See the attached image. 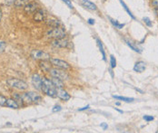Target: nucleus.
I'll return each instance as SVG.
<instances>
[{
  "mask_svg": "<svg viewBox=\"0 0 158 133\" xmlns=\"http://www.w3.org/2000/svg\"><path fill=\"white\" fill-rule=\"evenodd\" d=\"M56 95L59 99H61L62 101H67L71 99L70 94L66 91H65L64 89H56Z\"/></svg>",
  "mask_w": 158,
  "mask_h": 133,
  "instance_id": "obj_12",
  "label": "nucleus"
},
{
  "mask_svg": "<svg viewBox=\"0 0 158 133\" xmlns=\"http://www.w3.org/2000/svg\"><path fill=\"white\" fill-rule=\"evenodd\" d=\"M87 23L89 24V25H91V26H94L95 25V19H92V18H89L88 20H87Z\"/></svg>",
  "mask_w": 158,
  "mask_h": 133,
  "instance_id": "obj_33",
  "label": "nucleus"
},
{
  "mask_svg": "<svg viewBox=\"0 0 158 133\" xmlns=\"http://www.w3.org/2000/svg\"><path fill=\"white\" fill-rule=\"evenodd\" d=\"M31 57L35 60H49L51 58L50 54L47 52H44L41 50H32L30 54Z\"/></svg>",
  "mask_w": 158,
  "mask_h": 133,
  "instance_id": "obj_5",
  "label": "nucleus"
},
{
  "mask_svg": "<svg viewBox=\"0 0 158 133\" xmlns=\"http://www.w3.org/2000/svg\"><path fill=\"white\" fill-rule=\"evenodd\" d=\"M151 4H152L153 7H158V0H153Z\"/></svg>",
  "mask_w": 158,
  "mask_h": 133,
  "instance_id": "obj_34",
  "label": "nucleus"
},
{
  "mask_svg": "<svg viewBox=\"0 0 158 133\" xmlns=\"http://www.w3.org/2000/svg\"><path fill=\"white\" fill-rule=\"evenodd\" d=\"M125 42L126 43V44L127 46L133 50V51H134V52H136V53H141V50L137 47V46H135L134 44L131 42V41H129V40H126V39H125Z\"/></svg>",
  "mask_w": 158,
  "mask_h": 133,
  "instance_id": "obj_22",
  "label": "nucleus"
},
{
  "mask_svg": "<svg viewBox=\"0 0 158 133\" xmlns=\"http://www.w3.org/2000/svg\"><path fill=\"white\" fill-rule=\"evenodd\" d=\"M90 108V106L89 105H86V106H85V107H83V108H81V109H78V110L79 112H83V110H85V109H89Z\"/></svg>",
  "mask_w": 158,
  "mask_h": 133,
  "instance_id": "obj_36",
  "label": "nucleus"
},
{
  "mask_svg": "<svg viewBox=\"0 0 158 133\" xmlns=\"http://www.w3.org/2000/svg\"><path fill=\"white\" fill-rule=\"evenodd\" d=\"M46 19V15H45V12L42 9H37L33 15V20L36 23H41V22L45 21Z\"/></svg>",
  "mask_w": 158,
  "mask_h": 133,
  "instance_id": "obj_10",
  "label": "nucleus"
},
{
  "mask_svg": "<svg viewBox=\"0 0 158 133\" xmlns=\"http://www.w3.org/2000/svg\"><path fill=\"white\" fill-rule=\"evenodd\" d=\"M49 74L52 76V77H56V78H58L62 81H67L69 80L70 76L69 74L67 73V72H65V70L64 69H60V68H52L50 71H49Z\"/></svg>",
  "mask_w": 158,
  "mask_h": 133,
  "instance_id": "obj_2",
  "label": "nucleus"
},
{
  "mask_svg": "<svg viewBox=\"0 0 158 133\" xmlns=\"http://www.w3.org/2000/svg\"><path fill=\"white\" fill-rule=\"evenodd\" d=\"M31 82L33 87L37 91H41L42 87V77L38 73H34L31 78Z\"/></svg>",
  "mask_w": 158,
  "mask_h": 133,
  "instance_id": "obj_8",
  "label": "nucleus"
},
{
  "mask_svg": "<svg viewBox=\"0 0 158 133\" xmlns=\"http://www.w3.org/2000/svg\"><path fill=\"white\" fill-rule=\"evenodd\" d=\"M51 82H52V83L54 84V86H55L56 89H63V88L65 87L64 81H62V80H60V79H58V78L52 77Z\"/></svg>",
  "mask_w": 158,
  "mask_h": 133,
  "instance_id": "obj_17",
  "label": "nucleus"
},
{
  "mask_svg": "<svg viewBox=\"0 0 158 133\" xmlns=\"http://www.w3.org/2000/svg\"><path fill=\"white\" fill-rule=\"evenodd\" d=\"M119 2L121 3L122 7H124V9H125V10L126 11V13H127V14H128V15H130V17H131L132 19H135V16L134 15V14H133V13L131 12V10H130V9L128 8V7L126 6V4H125V3L124 1H123V0H119Z\"/></svg>",
  "mask_w": 158,
  "mask_h": 133,
  "instance_id": "obj_21",
  "label": "nucleus"
},
{
  "mask_svg": "<svg viewBox=\"0 0 158 133\" xmlns=\"http://www.w3.org/2000/svg\"><path fill=\"white\" fill-rule=\"evenodd\" d=\"M61 109H62V107H61L60 105H56V106H54V108L52 109V112H60Z\"/></svg>",
  "mask_w": 158,
  "mask_h": 133,
  "instance_id": "obj_29",
  "label": "nucleus"
},
{
  "mask_svg": "<svg viewBox=\"0 0 158 133\" xmlns=\"http://www.w3.org/2000/svg\"><path fill=\"white\" fill-rule=\"evenodd\" d=\"M68 40L65 38H59V39H54L51 42V46L56 48H66L68 46Z\"/></svg>",
  "mask_w": 158,
  "mask_h": 133,
  "instance_id": "obj_7",
  "label": "nucleus"
},
{
  "mask_svg": "<svg viewBox=\"0 0 158 133\" xmlns=\"http://www.w3.org/2000/svg\"><path fill=\"white\" fill-rule=\"evenodd\" d=\"M104 1H105V0H104Z\"/></svg>",
  "mask_w": 158,
  "mask_h": 133,
  "instance_id": "obj_39",
  "label": "nucleus"
},
{
  "mask_svg": "<svg viewBox=\"0 0 158 133\" xmlns=\"http://www.w3.org/2000/svg\"><path fill=\"white\" fill-rule=\"evenodd\" d=\"M27 94H28V96H29V98L32 101V104H37V103L41 102L42 97L38 93H34V92H28Z\"/></svg>",
  "mask_w": 158,
  "mask_h": 133,
  "instance_id": "obj_14",
  "label": "nucleus"
},
{
  "mask_svg": "<svg viewBox=\"0 0 158 133\" xmlns=\"http://www.w3.org/2000/svg\"><path fill=\"white\" fill-rule=\"evenodd\" d=\"M39 67L43 72L49 73V71L52 69V63L48 60H41L39 62Z\"/></svg>",
  "mask_w": 158,
  "mask_h": 133,
  "instance_id": "obj_11",
  "label": "nucleus"
},
{
  "mask_svg": "<svg viewBox=\"0 0 158 133\" xmlns=\"http://www.w3.org/2000/svg\"><path fill=\"white\" fill-rule=\"evenodd\" d=\"M28 1H29V0H15L14 5L16 7H24L28 3Z\"/></svg>",
  "mask_w": 158,
  "mask_h": 133,
  "instance_id": "obj_23",
  "label": "nucleus"
},
{
  "mask_svg": "<svg viewBox=\"0 0 158 133\" xmlns=\"http://www.w3.org/2000/svg\"><path fill=\"white\" fill-rule=\"evenodd\" d=\"M15 2V0H4V4L7 6H11Z\"/></svg>",
  "mask_w": 158,
  "mask_h": 133,
  "instance_id": "obj_32",
  "label": "nucleus"
},
{
  "mask_svg": "<svg viewBox=\"0 0 158 133\" xmlns=\"http://www.w3.org/2000/svg\"><path fill=\"white\" fill-rule=\"evenodd\" d=\"M143 21H144V23L147 26H149V27H151L152 26V21L148 18V17H144L143 18Z\"/></svg>",
  "mask_w": 158,
  "mask_h": 133,
  "instance_id": "obj_27",
  "label": "nucleus"
},
{
  "mask_svg": "<svg viewBox=\"0 0 158 133\" xmlns=\"http://www.w3.org/2000/svg\"><path fill=\"white\" fill-rule=\"evenodd\" d=\"M49 61L51 62L52 65L56 68H60V69H64V70L70 69V64L64 60H61L58 58H50Z\"/></svg>",
  "mask_w": 158,
  "mask_h": 133,
  "instance_id": "obj_4",
  "label": "nucleus"
},
{
  "mask_svg": "<svg viewBox=\"0 0 158 133\" xmlns=\"http://www.w3.org/2000/svg\"><path fill=\"white\" fill-rule=\"evenodd\" d=\"M7 47V43L5 42L0 41V52H3Z\"/></svg>",
  "mask_w": 158,
  "mask_h": 133,
  "instance_id": "obj_28",
  "label": "nucleus"
},
{
  "mask_svg": "<svg viewBox=\"0 0 158 133\" xmlns=\"http://www.w3.org/2000/svg\"><path fill=\"white\" fill-rule=\"evenodd\" d=\"M96 42H97V44H98L99 50H100V52H101V54H102L103 60H104V61H105V60H106V58H105V50H104L103 43H102V42H101V40H100V39H96Z\"/></svg>",
  "mask_w": 158,
  "mask_h": 133,
  "instance_id": "obj_24",
  "label": "nucleus"
},
{
  "mask_svg": "<svg viewBox=\"0 0 158 133\" xmlns=\"http://www.w3.org/2000/svg\"><path fill=\"white\" fill-rule=\"evenodd\" d=\"M82 5H83L85 8H87V9H89V10H91V11H96V10H97L96 5L94 4V3L91 2V1H89V0H83V1H82Z\"/></svg>",
  "mask_w": 158,
  "mask_h": 133,
  "instance_id": "obj_15",
  "label": "nucleus"
},
{
  "mask_svg": "<svg viewBox=\"0 0 158 133\" xmlns=\"http://www.w3.org/2000/svg\"><path fill=\"white\" fill-rule=\"evenodd\" d=\"M108 19L110 20L111 24L114 26L116 28H117V29H122V28L125 26V24H120L119 22H117V20H115V19H113V18H111V17H108Z\"/></svg>",
  "mask_w": 158,
  "mask_h": 133,
  "instance_id": "obj_20",
  "label": "nucleus"
},
{
  "mask_svg": "<svg viewBox=\"0 0 158 133\" xmlns=\"http://www.w3.org/2000/svg\"><path fill=\"white\" fill-rule=\"evenodd\" d=\"M46 25L50 28H55V27H59L61 26V23L56 19H47L46 21Z\"/></svg>",
  "mask_w": 158,
  "mask_h": 133,
  "instance_id": "obj_16",
  "label": "nucleus"
},
{
  "mask_svg": "<svg viewBox=\"0 0 158 133\" xmlns=\"http://www.w3.org/2000/svg\"><path fill=\"white\" fill-rule=\"evenodd\" d=\"M47 36L52 39H59V38H65V31L59 27L51 28L47 32Z\"/></svg>",
  "mask_w": 158,
  "mask_h": 133,
  "instance_id": "obj_3",
  "label": "nucleus"
},
{
  "mask_svg": "<svg viewBox=\"0 0 158 133\" xmlns=\"http://www.w3.org/2000/svg\"><path fill=\"white\" fill-rule=\"evenodd\" d=\"M6 106L7 108H11V109H18L19 108V104L17 103V101L14 99V98H11V99H7V103H6Z\"/></svg>",
  "mask_w": 158,
  "mask_h": 133,
  "instance_id": "obj_18",
  "label": "nucleus"
},
{
  "mask_svg": "<svg viewBox=\"0 0 158 133\" xmlns=\"http://www.w3.org/2000/svg\"><path fill=\"white\" fill-rule=\"evenodd\" d=\"M7 84L11 88L16 89V90H19V91H26L28 89V84L26 82L18 79H14V78L7 79Z\"/></svg>",
  "mask_w": 158,
  "mask_h": 133,
  "instance_id": "obj_1",
  "label": "nucleus"
},
{
  "mask_svg": "<svg viewBox=\"0 0 158 133\" xmlns=\"http://www.w3.org/2000/svg\"><path fill=\"white\" fill-rule=\"evenodd\" d=\"M110 64H111V67L112 68H116V57L111 54L110 55Z\"/></svg>",
  "mask_w": 158,
  "mask_h": 133,
  "instance_id": "obj_25",
  "label": "nucleus"
},
{
  "mask_svg": "<svg viewBox=\"0 0 158 133\" xmlns=\"http://www.w3.org/2000/svg\"><path fill=\"white\" fill-rule=\"evenodd\" d=\"M62 1H63L67 7H68L69 8H73V5H72V3H71L70 0H62Z\"/></svg>",
  "mask_w": 158,
  "mask_h": 133,
  "instance_id": "obj_31",
  "label": "nucleus"
},
{
  "mask_svg": "<svg viewBox=\"0 0 158 133\" xmlns=\"http://www.w3.org/2000/svg\"><path fill=\"white\" fill-rule=\"evenodd\" d=\"M143 119H144L145 121H147V122L154 121V117H153V116H149V115H145V116L143 117Z\"/></svg>",
  "mask_w": 158,
  "mask_h": 133,
  "instance_id": "obj_30",
  "label": "nucleus"
},
{
  "mask_svg": "<svg viewBox=\"0 0 158 133\" xmlns=\"http://www.w3.org/2000/svg\"><path fill=\"white\" fill-rule=\"evenodd\" d=\"M146 68V65H145V62H143V61H139V62H136L134 66V71L135 73H143Z\"/></svg>",
  "mask_w": 158,
  "mask_h": 133,
  "instance_id": "obj_13",
  "label": "nucleus"
},
{
  "mask_svg": "<svg viewBox=\"0 0 158 133\" xmlns=\"http://www.w3.org/2000/svg\"><path fill=\"white\" fill-rule=\"evenodd\" d=\"M37 9H39V7H38V4L36 2H28L24 7V12L27 14H34Z\"/></svg>",
  "mask_w": 158,
  "mask_h": 133,
  "instance_id": "obj_9",
  "label": "nucleus"
},
{
  "mask_svg": "<svg viewBox=\"0 0 158 133\" xmlns=\"http://www.w3.org/2000/svg\"><path fill=\"white\" fill-rule=\"evenodd\" d=\"M100 126H101V128H102L103 129H105V130L107 129V128H108V125H107L106 123H101Z\"/></svg>",
  "mask_w": 158,
  "mask_h": 133,
  "instance_id": "obj_35",
  "label": "nucleus"
},
{
  "mask_svg": "<svg viewBox=\"0 0 158 133\" xmlns=\"http://www.w3.org/2000/svg\"><path fill=\"white\" fill-rule=\"evenodd\" d=\"M7 98L2 95V94H0V106H6V103H7Z\"/></svg>",
  "mask_w": 158,
  "mask_h": 133,
  "instance_id": "obj_26",
  "label": "nucleus"
},
{
  "mask_svg": "<svg viewBox=\"0 0 158 133\" xmlns=\"http://www.w3.org/2000/svg\"><path fill=\"white\" fill-rule=\"evenodd\" d=\"M41 91L49 97H52V98H56L57 97L56 95V88L52 85V86H47V85H43L42 84V87H41Z\"/></svg>",
  "mask_w": 158,
  "mask_h": 133,
  "instance_id": "obj_6",
  "label": "nucleus"
},
{
  "mask_svg": "<svg viewBox=\"0 0 158 133\" xmlns=\"http://www.w3.org/2000/svg\"><path fill=\"white\" fill-rule=\"evenodd\" d=\"M2 16H3L2 10H1V8H0V22H1V20H2Z\"/></svg>",
  "mask_w": 158,
  "mask_h": 133,
  "instance_id": "obj_37",
  "label": "nucleus"
},
{
  "mask_svg": "<svg viewBox=\"0 0 158 133\" xmlns=\"http://www.w3.org/2000/svg\"><path fill=\"white\" fill-rule=\"evenodd\" d=\"M113 98L117 100V101H123L125 102H133L134 101V98H129V97H125V96H118V95H113Z\"/></svg>",
  "mask_w": 158,
  "mask_h": 133,
  "instance_id": "obj_19",
  "label": "nucleus"
},
{
  "mask_svg": "<svg viewBox=\"0 0 158 133\" xmlns=\"http://www.w3.org/2000/svg\"><path fill=\"white\" fill-rule=\"evenodd\" d=\"M115 109H116V110H117V112H119L120 113H123V110H121V109H119L118 108H115Z\"/></svg>",
  "mask_w": 158,
  "mask_h": 133,
  "instance_id": "obj_38",
  "label": "nucleus"
}]
</instances>
